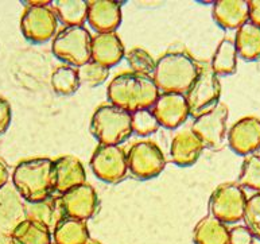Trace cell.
Masks as SVG:
<instances>
[{"label":"cell","instance_id":"6da1fadb","mask_svg":"<svg viewBox=\"0 0 260 244\" xmlns=\"http://www.w3.org/2000/svg\"><path fill=\"white\" fill-rule=\"evenodd\" d=\"M107 97L109 104L134 113L142 109H151L159 97V89L151 76L124 72L109 82Z\"/></svg>","mask_w":260,"mask_h":244},{"label":"cell","instance_id":"7a4b0ae2","mask_svg":"<svg viewBox=\"0 0 260 244\" xmlns=\"http://www.w3.org/2000/svg\"><path fill=\"white\" fill-rule=\"evenodd\" d=\"M54 161L50 158L24 159L12 171V185L27 204L46 201L54 193Z\"/></svg>","mask_w":260,"mask_h":244},{"label":"cell","instance_id":"3957f363","mask_svg":"<svg viewBox=\"0 0 260 244\" xmlns=\"http://www.w3.org/2000/svg\"><path fill=\"white\" fill-rule=\"evenodd\" d=\"M200 65L187 51H169L155 64L152 80L163 93H185L200 74Z\"/></svg>","mask_w":260,"mask_h":244},{"label":"cell","instance_id":"277c9868","mask_svg":"<svg viewBox=\"0 0 260 244\" xmlns=\"http://www.w3.org/2000/svg\"><path fill=\"white\" fill-rule=\"evenodd\" d=\"M89 130L100 144L119 146L132 134L131 113L112 104H103L94 111Z\"/></svg>","mask_w":260,"mask_h":244},{"label":"cell","instance_id":"5b68a950","mask_svg":"<svg viewBox=\"0 0 260 244\" xmlns=\"http://www.w3.org/2000/svg\"><path fill=\"white\" fill-rule=\"evenodd\" d=\"M92 35L84 26L65 27L53 39L51 51L55 58L69 66H82L90 61Z\"/></svg>","mask_w":260,"mask_h":244},{"label":"cell","instance_id":"8992f818","mask_svg":"<svg viewBox=\"0 0 260 244\" xmlns=\"http://www.w3.org/2000/svg\"><path fill=\"white\" fill-rule=\"evenodd\" d=\"M247 200V194L239 184H222L209 198L210 215L224 224H235L243 220Z\"/></svg>","mask_w":260,"mask_h":244},{"label":"cell","instance_id":"52a82bcc","mask_svg":"<svg viewBox=\"0 0 260 244\" xmlns=\"http://www.w3.org/2000/svg\"><path fill=\"white\" fill-rule=\"evenodd\" d=\"M229 108L224 103H217L209 111L194 119L191 132L201 140L204 147L220 150L226 139V121Z\"/></svg>","mask_w":260,"mask_h":244},{"label":"cell","instance_id":"ba28073f","mask_svg":"<svg viewBox=\"0 0 260 244\" xmlns=\"http://www.w3.org/2000/svg\"><path fill=\"white\" fill-rule=\"evenodd\" d=\"M128 171L138 179L155 178L166 167V157L154 142L142 140L132 144L127 152Z\"/></svg>","mask_w":260,"mask_h":244},{"label":"cell","instance_id":"9c48e42d","mask_svg":"<svg viewBox=\"0 0 260 244\" xmlns=\"http://www.w3.org/2000/svg\"><path fill=\"white\" fill-rule=\"evenodd\" d=\"M90 169L103 182L119 184L128 173L127 154L120 146L100 144L92 154Z\"/></svg>","mask_w":260,"mask_h":244},{"label":"cell","instance_id":"30bf717a","mask_svg":"<svg viewBox=\"0 0 260 244\" xmlns=\"http://www.w3.org/2000/svg\"><path fill=\"white\" fill-rule=\"evenodd\" d=\"M186 101L190 116L198 117L217 104L221 96V84L218 76L209 68H201L200 74L186 92Z\"/></svg>","mask_w":260,"mask_h":244},{"label":"cell","instance_id":"8fae6325","mask_svg":"<svg viewBox=\"0 0 260 244\" xmlns=\"http://www.w3.org/2000/svg\"><path fill=\"white\" fill-rule=\"evenodd\" d=\"M58 19L49 6H26L20 18V31L28 42L43 43L55 37Z\"/></svg>","mask_w":260,"mask_h":244},{"label":"cell","instance_id":"7c38bea8","mask_svg":"<svg viewBox=\"0 0 260 244\" xmlns=\"http://www.w3.org/2000/svg\"><path fill=\"white\" fill-rule=\"evenodd\" d=\"M59 205L66 217L88 221L98 214L99 197L89 184H82L65 192L58 197Z\"/></svg>","mask_w":260,"mask_h":244},{"label":"cell","instance_id":"4fadbf2b","mask_svg":"<svg viewBox=\"0 0 260 244\" xmlns=\"http://www.w3.org/2000/svg\"><path fill=\"white\" fill-rule=\"evenodd\" d=\"M159 126L169 130H175L182 126L190 116L186 96L182 93H162L152 107Z\"/></svg>","mask_w":260,"mask_h":244},{"label":"cell","instance_id":"5bb4252c","mask_svg":"<svg viewBox=\"0 0 260 244\" xmlns=\"http://www.w3.org/2000/svg\"><path fill=\"white\" fill-rule=\"evenodd\" d=\"M228 144L237 155L248 157L260 148V119L243 117L229 128Z\"/></svg>","mask_w":260,"mask_h":244},{"label":"cell","instance_id":"9a60e30c","mask_svg":"<svg viewBox=\"0 0 260 244\" xmlns=\"http://www.w3.org/2000/svg\"><path fill=\"white\" fill-rule=\"evenodd\" d=\"M123 14L117 0H88V23L98 34L116 33L120 27Z\"/></svg>","mask_w":260,"mask_h":244},{"label":"cell","instance_id":"2e32d148","mask_svg":"<svg viewBox=\"0 0 260 244\" xmlns=\"http://www.w3.org/2000/svg\"><path fill=\"white\" fill-rule=\"evenodd\" d=\"M124 43L117 33H104L92 37L90 61L111 69L124 58Z\"/></svg>","mask_w":260,"mask_h":244},{"label":"cell","instance_id":"e0dca14e","mask_svg":"<svg viewBox=\"0 0 260 244\" xmlns=\"http://www.w3.org/2000/svg\"><path fill=\"white\" fill-rule=\"evenodd\" d=\"M54 189L59 194L86 182V173L80 159L73 155H62L53 163Z\"/></svg>","mask_w":260,"mask_h":244},{"label":"cell","instance_id":"ac0fdd59","mask_svg":"<svg viewBox=\"0 0 260 244\" xmlns=\"http://www.w3.org/2000/svg\"><path fill=\"white\" fill-rule=\"evenodd\" d=\"M212 16L224 30H239L249 20V3L247 0H217L213 3Z\"/></svg>","mask_w":260,"mask_h":244},{"label":"cell","instance_id":"d6986e66","mask_svg":"<svg viewBox=\"0 0 260 244\" xmlns=\"http://www.w3.org/2000/svg\"><path fill=\"white\" fill-rule=\"evenodd\" d=\"M204 144L190 131H181L173 138L170 146V155L173 163L179 167L194 165L204 151Z\"/></svg>","mask_w":260,"mask_h":244},{"label":"cell","instance_id":"ffe728a7","mask_svg":"<svg viewBox=\"0 0 260 244\" xmlns=\"http://www.w3.org/2000/svg\"><path fill=\"white\" fill-rule=\"evenodd\" d=\"M15 192L6 189V186L0 190V231L3 232L11 233L26 220V208Z\"/></svg>","mask_w":260,"mask_h":244},{"label":"cell","instance_id":"44dd1931","mask_svg":"<svg viewBox=\"0 0 260 244\" xmlns=\"http://www.w3.org/2000/svg\"><path fill=\"white\" fill-rule=\"evenodd\" d=\"M194 244H229V228L213 216L198 221L193 231Z\"/></svg>","mask_w":260,"mask_h":244},{"label":"cell","instance_id":"7402d4cb","mask_svg":"<svg viewBox=\"0 0 260 244\" xmlns=\"http://www.w3.org/2000/svg\"><path fill=\"white\" fill-rule=\"evenodd\" d=\"M235 46L237 55L244 61H257L260 58V27L247 22L236 30Z\"/></svg>","mask_w":260,"mask_h":244},{"label":"cell","instance_id":"603a6c76","mask_svg":"<svg viewBox=\"0 0 260 244\" xmlns=\"http://www.w3.org/2000/svg\"><path fill=\"white\" fill-rule=\"evenodd\" d=\"M24 208H26L27 220L37 221L39 224L47 227L50 231H53L55 225L65 217L62 209H61V205H59L58 197H50L46 201L28 204V205H24Z\"/></svg>","mask_w":260,"mask_h":244},{"label":"cell","instance_id":"cb8c5ba5","mask_svg":"<svg viewBox=\"0 0 260 244\" xmlns=\"http://www.w3.org/2000/svg\"><path fill=\"white\" fill-rule=\"evenodd\" d=\"M89 239V228L86 221L63 217L53 229L54 244H84Z\"/></svg>","mask_w":260,"mask_h":244},{"label":"cell","instance_id":"d4e9b609","mask_svg":"<svg viewBox=\"0 0 260 244\" xmlns=\"http://www.w3.org/2000/svg\"><path fill=\"white\" fill-rule=\"evenodd\" d=\"M57 19L66 27L84 26L88 20V2L86 0H57L53 2Z\"/></svg>","mask_w":260,"mask_h":244},{"label":"cell","instance_id":"484cf974","mask_svg":"<svg viewBox=\"0 0 260 244\" xmlns=\"http://www.w3.org/2000/svg\"><path fill=\"white\" fill-rule=\"evenodd\" d=\"M237 50L235 41L225 37L218 43L210 62V69L216 76H231L237 69Z\"/></svg>","mask_w":260,"mask_h":244},{"label":"cell","instance_id":"4316f807","mask_svg":"<svg viewBox=\"0 0 260 244\" xmlns=\"http://www.w3.org/2000/svg\"><path fill=\"white\" fill-rule=\"evenodd\" d=\"M15 244H51V231L37 221L23 220L11 232Z\"/></svg>","mask_w":260,"mask_h":244},{"label":"cell","instance_id":"83f0119b","mask_svg":"<svg viewBox=\"0 0 260 244\" xmlns=\"http://www.w3.org/2000/svg\"><path fill=\"white\" fill-rule=\"evenodd\" d=\"M77 70L69 65H61L55 68L51 73V86L55 93L61 96H70L80 88Z\"/></svg>","mask_w":260,"mask_h":244},{"label":"cell","instance_id":"f1b7e54d","mask_svg":"<svg viewBox=\"0 0 260 244\" xmlns=\"http://www.w3.org/2000/svg\"><path fill=\"white\" fill-rule=\"evenodd\" d=\"M77 76L81 85L96 88V86L104 84L109 77V69L100 65L98 62L89 61L82 66H78Z\"/></svg>","mask_w":260,"mask_h":244},{"label":"cell","instance_id":"f546056e","mask_svg":"<svg viewBox=\"0 0 260 244\" xmlns=\"http://www.w3.org/2000/svg\"><path fill=\"white\" fill-rule=\"evenodd\" d=\"M239 185L260 193V155L245 157L239 174Z\"/></svg>","mask_w":260,"mask_h":244},{"label":"cell","instance_id":"4dcf8cb0","mask_svg":"<svg viewBox=\"0 0 260 244\" xmlns=\"http://www.w3.org/2000/svg\"><path fill=\"white\" fill-rule=\"evenodd\" d=\"M132 134L138 136H148L155 134L160 127L152 109H142L131 113Z\"/></svg>","mask_w":260,"mask_h":244},{"label":"cell","instance_id":"1f68e13d","mask_svg":"<svg viewBox=\"0 0 260 244\" xmlns=\"http://www.w3.org/2000/svg\"><path fill=\"white\" fill-rule=\"evenodd\" d=\"M125 59L131 66V72L142 76H150L154 73L155 64L154 58L147 50H144L142 47H134L125 54Z\"/></svg>","mask_w":260,"mask_h":244},{"label":"cell","instance_id":"d6a6232c","mask_svg":"<svg viewBox=\"0 0 260 244\" xmlns=\"http://www.w3.org/2000/svg\"><path fill=\"white\" fill-rule=\"evenodd\" d=\"M243 220L253 237L260 240V193L253 194L247 200Z\"/></svg>","mask_w":260,"mask_h":244},{"label":"cell","instance_id":"836d02e7","mask_svg":"<svg viewBox=\"0 0 260 244\" xmlns=\"http://www.w3.org/2000/svg\"><path fill=\"white\" fill-rule=\"evenodd\" d=\"M253 239L245 225H236L229 229V244H253Z\"/></svg>","mask_w":260,"mask_h":244},{"label":"cell","instance_id":"e575fe53","mask_svg":"<svg viewBox=\"0 0 260 244\" xmlns=\"http://www.w3.org/2000/svg\"><path fill=\"white\" fill-rule=\"evenodd\" d=\"M12 120L11 105L6 99L0 97V136L7 131Z\"/></svg>","mask_w":260,"mask_h":244},{"label":"cell","instance_id":"d590c367","mask_svg":"<svg viewBox=\"0 0 260 244\" xmlns=\"http://www.w3.org/2000/svg\"><path fill=\"white\" fill-rule=\"evenodd\" d=\"M249 22L260 27V0H249Z\"/></svg>","mask_w":260,"mask_h":244},{"label":"cell","instance_id":"8d00e7d4","mask_svg":"<svg viewBox=\"0 0 260 244\" xmlns=\"http://www.w3.org/2000/svg\"><path fill=\"white\" fill-rule=\"evenodd\" d=\"M8 179H10V171H8V167L7 165L0 159V190L7 185Z\"/></svg>","mask_w":260,"mask_h":244},{"label":"cell","instance_id":"74e56055","mask_svg":"<svg viewBox=\"0 0 260 244\" xmlns=\"http://www.w3.org/2000/svg\"><path fill=\"white\" fill-rule=\"evenodd\" d=\"M0 244H15V241L12 239L11 233L0 231Z\"/></svg>","mask_w":260,"mask_h":244},{"label":"cell","instance_id":"f35d334b","mask_svg":"<svg viewBox=\"0 0 260 244\" xmlns=\"http://www.w3.org/2000/svg\"><path fill=\"white\" fill-rule=\"evenodd\" d=\"M53 2H45V0H39V2H22V4H24V6H49V4H51Z\"/></svg>","mask_w":260,"mask_h":244},{"label":"cell","instance_id":"ab89813d","mask_svg":"<svg viewBox=\"0 0 260 244\" xmlns=\"http://www.w3.org/2000/svg\"><path fill=\"white\" fill-rule=\"evenodd\" d=\"M84 244H103V243H101V241H99V240H96V239H90V237H89V239H88V240H86Z\"/></svg>","mask_w":260,"mask_h":244},{"label":"cell","instance_id":"60d3db41","mask_svg":"<svg viewBox=\"0 0 260 244\" xmlns=\"http://www.w3.org/2000/svg\"><path fill=\"white\" fill-rule=\"evenodd\" d=\"M51 244H54V243H51Z\"/></svg>","mask_w":260,"mask_h":244}]
</instances>
